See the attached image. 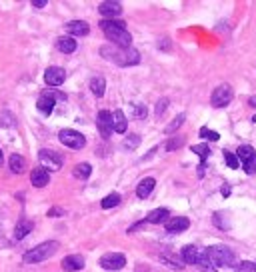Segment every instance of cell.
I'll use <instances>...</instances> for the list:
<instances>
[{
  "mask_svg": "<svg viewBox=\"0 0 256 272\" xmlns=\"http://www.w3.org/2000/svg\"><path fill=\"white\" fill-rule=\"evenodd\" d=\"M188 226H190V220H188V218L176 216V218H170V220L166 222V232H168V234H178V232H184Z\"/></svg>",
  "mask_w": 256,
  "mask_h": 272,
  "instance_id": "5bb4252c",
  "label": "cell"
},
{
  "mask_svg": "<svg viewBox=\"0 0 256 272\" xmlns=\"http://www.w3.org/2000/svg\"><path fill=\"white\" fill-rule=\"evenodd\" d=\"M192 152L198 154L200 160L204 162V160L208 158V154H210V148H208V144H194V146H192Z\"/></svg>",
  "mask_w": 256,
  "mask_h": 272,
  "instance_id": "1f68e13d",
  "label": "cell"
},
{
  "mask_svg": "<svg viewBox=\"0 0 256 272\" xmlns=\"http://www.w3.org/2000/svg\"><path fill=\"white\" fill-rule=\"evenodd\" d=\"M100 30L104 32V36L118 48H130L132 44V36L130 32L126 30V24L122 20H102L100 24Z\"/></svg>",
  "mask_w": 256,
  "mask_h": 272,
  "instance_id": "6da1fadb",
  "label": "cell"
},
{
  "mask_svg": "<svg viewBox=\"0 0 256 272\" xmlns=\"http://www.w3.org/2000/svg\"><path fill=\"white\" fill-rule=\"evenodd\" d=\"M96 126L102 134V138H108L112 134V114L108 110H100L98 112V118H96Z\"/></svg>",
  "mask_w": 256,
  "mask_h": 272,
  "instance_id": "30bf717a",
  "label": "cell"
},
{
  "mask_svg": "<svg viewBox=\"0 0 256 272\" xmlns=\"http://www.w3.org/2000/svg\"><path fill=\"white\" fill-rule=\"evenodd\" d=\"M138 62H140V52L136 48L130 46V48L124 50V66H134Z\"/></svg>",
  "mask_w": 256,
  "mask_h": 272,
  "instance_id": "d4e9b609",
  "label": "cell"
},
{
  "mask_svg": "<svg viewBox=\"0 0 256 272\" xmlns=\"http://www.w3.org/2000/svg\"><path fill=\"white\" fill-rule=\"evenodd\" d=\"M62 214H64L62 208H52V210H48V216H62Z\"/></svg>",
  "mask_w": 256,
  "mask_h": 272,
  "instance_id": "ab89813d",
  "label": "cell"
},
{
  "mask_svg": "<svg viewBox=\"0 0 256 272\" xmlns=\"http://www.w3.org/2000/svg\"><path fill=\"white\" fill-rule=\"evenodd\" d=\"M154 186H156V180L154 178H142L140 182H138V186H136V196L138 198H148L150 194H152V190H154Z\"/></svg>",
  "mask_w": 256,
  "mask_h": 272,
  "instance_id": "2e32d148",
  "label": "cell"
},
{
  "mask_svg": "<svg viewBox=\"0 0 256 272\" xmlns=\"http://www.w3.org/2000/svg\"><path fill=\"white\" fill-rule=\"evenodd\" d=\"M44 80H46L48 86H60V84L66 80V72H64V68H60V66H50V68H46V72H44Z\"/></svg>",
  "mask_w": 256,
  "mask_h": 272,
  "instance_id": "9c48e42d",
  "label": "cell"
},
{
  "mask_svg": "<svg viewBox=\"0 0 256 272\" xmlns=\"http://www.w3.org/2000/svg\"><path fill=\"white\" fill-rule=\"evenodd\" d=\"M100 266L104 270H120V268L126 266V256L120 254V252H106L100 258Z\"/></svg>",
  "mask_w": 256,
  "mask_h": 272,
  "instance_id": "52a82bcc",
  "label": "cell"
},
{
  "mask_svg": "<svg viewBox=\"0 0 256 272\" xmlns=\"http://www.w3.org/2000/svg\"><path fill=\"white\" fill-rule=\"evenodd\" d=\"M212 222H214L218 228H222V230L230 228V224H228V220H224V214H222V212H216L214 218H212Z\"/></svg>",
  "mask_w": 256,
  "mask_h": 272,
  "instance_id": "e575fe53",
  "label": "cell"
},
{
  "mask_svg": "<svg viewBox=\"0 0 256 272\" xmlns=\"http://www.w3.org/2000/svg\"><path fill=\"white\" fill-rule=\"evenodd\" d=\"M90 90H92V94H94L96 98H102V96H104V90H106V80H104V76H94V78L90 80Z\"/></svg>",
  "mask_w": 256,
  "mask_h": 272,
  "instance_id": "603a6c76",
  "label": "cell"
},
{
  "mask_svg": "<svg viewBox=\"0 0 256 272\" xmlns=\"http://www.w3.org/2000/svg\"><path fill=\"white\" fill-rule=\"evenodd\" d=\"M56 48H58L60 52H64V54H72V52L78 48V42H76L72 36H62V38L56 40Z\"/></svg>",
  "mask_w": 256,
  "mask_h": 272,
  "instance_id": "44dd1931",
  "label": "cell"
},
{
  "mask_svg": "<svg viewBox=\"0 0 256 272\" xmlns=\"http://www.w3.org/2000/svg\"><path fill=\"white\" fill-rule=\"evenodd\" d=\"M200 256H202V250H198L196 246L188 244L182 248V262L184 264H198L200 262Z\"/></svg>",
  "mask_w": 256,
  "mask_h": 272,
  "instance_id": "e0dca14e",
  "label": "cell"
},
{
  "mask_svg": "<svg viewBox=\"0 0 256 272\" xmlns=\"http://www.w3.org/2000/svg\"><path fill=\"white\" fill-rule=\"evenodd\" d=\"M8 166L14 174H22L26 170V160L20 156V154H10V160H8Z\"/></svg>",
  "mask_w": 256,
  "mask_h": 272,
  "instance_id": "cb8c5ba5",
  "label": "cell"
},
{
  "mask_svg": "<svg viewBox=\"0 0 256 272\" xmlns=\"http://www.w3.org/2000/svg\"><path fill=\"white\" fill-rule=\"evenodd\" d=\"M166 106H168V98H160L158 104H156V108H154V114L160 118V116L166 112Z\"/></svg>",
  "mask_w": 256,
  "mask_h": 272,
  "instance_id": "d590c367",
  "label": "cell"
},
{
  "mask_svg": "<svg viewBox=\"0 0 256 272\" xmlns=\"http://www.w3.org/2000/svg\"><path fill=\"white\" fill-rule=\"evenodd\" d=\"M256 152H254V148L252 146H248V144H242L238 150H236V156H238V160H242V162H248L252 156H254Z\"/></svg>",
  "mask_w": 256,
  "mask_h": 272,
  "instance_id": "83f0119b",
  "label": "cell"
},
{
  "mask_svg": "<svg viewBox=\"0 0 256 272\" xmlns=\"http://www.w3.org/2000/svg\"><path fill=\"white\" fill-rule=\"evenodd\" d=\"M66 32L72 34V36H86L90 32V28H88V24L84 20H70L66 24Z\"/></svg>",
  "mask_w": 256,
  "mask_h": 272,
  "instance_id": "ac0fdd59",
  "label": "cell"
},
{
  "mask_svg": "<svg viewBox=\"0 0 256 272\" xmlns=\"http://www.w3.org/2000/svg\"><path fill=\"white\" fill-rule=\"evenodd\" d=\"M4 164V156H2V150H0V166Z\"/></svg>",
  "mask_w": 256,
  "mask_h": 272,
  "instance_id": "bcb514c9",
  "label": "cell"
},
{
  "mask_svg": "<svg viewBox=\"0 0 256 272\" xmlns=\"http://www.w3.org/2000/svg\"><path fill=\"white\" fill-rule=\"evenodd\" d=\"M118 204H120V194H118V192H112V194L104 196V198H102V202H100V206H102L104 210L114 208V206H118Z\"/></svg>",
  "mask_w": 256,
  "mask_h": 272,
  "instance_id": "4316f807",
  "label": "cell"
},
{
  "mask_svg": "<svg viewBox=\"0 0 256 272\" xmlns=\"http://www.w3.org/2000/svg\"><path fill=\"white\" fill-rule=\"evenodd\" d=\"M168 220H170V212L166 208H154L146 216V222H150V224H162V222H168Z\"/></svg>",
  "mask_w": 256,
  "mask_h": 272,
  "instance_id": "ffe728a7",
  "label": "cell"
},
{
  "mask_svg": "<svg viewBox=\"0 0 256 272\" xmlns=\"http://www.w3.org/2000/svg\"><path fill=\"white\" fill-rule=\"evenodd\" d=\"M126 128H128V120H126L124 112L122 110H114L112 112V130L118 132V134H124Z\"/></svg>",
  "mask_w": 256,
  "mask_h": 272,
  "instance_id": "d6986e66",
  "label": "cell"
},
{
  "mask_svg": "<svg viewBox=\"0 0 256 272\" xmlns=\"http://www.w3.org/2000/svg\"><path fill=\"white\" fill-rule=\"evenodd\" d=\"M132 108H134V116H136V118H140V120L146 118V114H148L146 106H142V104H132Z\"/></svg>",
  "mask_w": 256,
  "mask_h": 272,
  "instance_id": "8d00e7d4",
  "label": "cell"
},
{
  "mask_svg": "<svg viewBox=\"0 0 256 272\" xmlns=\"http://www.w3.org/2000/svg\"><path fill=\"white\" fill-rule=\"evenodd\" d=\"M58 248H60V244H58L56 240L42 242V244L34 246L32 250H28V252L24 254V262H26V264H36V262H42V260H46V258L54 256Z\"/></svg>",
  "mask_w": 256,
  "mask_h": 272,
  "instance_id": "3957f363",
  "label": "cell"
},
{
  "mask_svg": "<svg viewBox=\"0 0 256 272\" xmlns=\"http://www.w3.org/2000/svg\"><path fill=\"white\" fill-rule=\"evenodd\" d=\"M180 146H184V136H174V138H170L168 142H166V150L168 152H172V150H178Z\"/></svg>",
  "mask_w": 256,
  "mask_h": 272,
  "instance_id": "4dcf8cb0",
  "label": "cell"
},
{
  "mask_svg": "<svg viewBox=\"0 0 256 272\" xmlns=\"http://www.w3.org/2000/svg\"><path fill=\"white\" fill-rule=\"evenodd\" d=\"M224 160H226V164L234 170V168H238V156L236 154H232L230 150H224Z\"/></svg>",
  "mask_w": 256,
  "mask_h": 272,
  "instance_id": "836d02e7",
  "label": "cell"
},
{
  "mask_svg": "<svg viewBox=\"0 0 256 272\" xmlns=\"http://www.w3.org/2000/svg\"><path fill=\"white\" fill-rule=\"evenodd\" d=\"M144 226V220L142 222H138V224H134V226H130V228H128V234H132L134 230H138V228H142Z\"/></svg>",
  "mask_w": 256,
  "mask_h": 272,
  "instance_id": "b9f144b4",
  "label": "cell"
},
{
  "mask_svg": "<svg viewBox=\"0 0 256 272\" xmlns=\"http://www.w3.org/2000/svg\"><path fill=\"white\" fill-rule=\"evenodd\" d=\"M98 12L104 16V20H114L116 16L122 14V4L116 2V0H104V2L98 4Z\"/></svg>",
  "mask_w": 256,
  "mask_h": 272,
  "instance_id": "ba28073f",
  "label": "cell"
},
{
  "mask_svg": "<svg viewBox=\"0 0 256 272\" xmlns=\"http://www.w3.org/2000/svg\"><path fill=\"white\" fill-rule=\"evenodd\" d=\"M58 138H60V142H62L64 146L74 148V150H80V148L86 146V138H84V136H82L80 132L72 130V128H64V130H60Z\"/></svg>",
  "mask_w": 256,
  "mask_h": 272,
  "instance_id": "277c9868",
  "label": "cell"
},
{
  "mask_svg": "<svg viewBox=\"0 0 256 272\" xmlns=\"http://www.w3.org/2000/svg\"><path fill=\"white\" fill-rule=\"evenodd\" d=\"M54 106H56V100H54V96L48 94V92L40 94V98L36 100V108H38V112L44 114V116L52 114V112H54Z\"/></svg>",
  "mask_w": 256,
  "mask_h": 272,
  "instance_id": "7c38bea8",
  "label": "cell"
},
{
  "mask_svg": "<svg viewBox=\"0 0 256 272\" xmlns=\"http://www.w3.org/2000/svg\"><path fill=\"white\" fill-rule=\"evenodd\" d=\"M158 46H162V48H166V50H168V48H170V40H166V38H164V40H162V44H158Z\"/></svg>",
  "mask_w": 256,
  "mask_h": 272,
  "instance_id": "7bdbcfd3",
  "label": "cell"
},
{
  "mask_svg": "<svg viewBox=\"0 0 256 272\" xmlns=\"http://www.w3.org/2000/svg\"><path fill=\"white\" fill-rule=\"evenodd\" d=\"M184 120H186V114H178V116H176V118H174V120L164 128V132H166V134H172L174 130H178V128L184 124Z\"/></svg>",
  "mask_w": 256,
  "mask_h": 272,
  "instance_id": "f1b7e54d",
  "label": "cell"
},
{
  "mask_svg": "<svg viewBox=\"0 0 256 272\" xmlns=\"http://www.w3.org/2000/svg\"><path fill=\"white\" fill-rule=\"evenodd\" d=\"M32 228H34V224H32V220H28V218H20L18 222H16V226H14V240H24L30 232H32Z\"/></svg>",
  "mask_w": 256,
  "mask_h": 272,
  "instance_id": "9a60e30c",
  "label": "cell"
},
{
  "mask_svg": "<svg viewBox=\"0 0 256 272\" xmlns=\"http://www.w3.org/2000/svg\"><path fill=\"white\" fill-rule=\"evenodd\" d=\"M32 6H34V8H44V6H46V0H34Z\"/></svg>",
  "mask_w": 256,
  "mask_h": 272,
  "instance_id": "60d3db41",
  "label": "cell"
},
{
  "mask_svg": "<svg viewBox=\"0 0 256 272\" xmlns=\"http://www.w3.org/2000/svg\"><path fill=\"white\" fill-rule=\"evenodd\" d=\"M60 266L64 272H78L84 268V258L80 254H70L60 262Z\"/></svg>",
  "mask_w": 256,
  "mask_h": 272,
  "instance_id": "4fadbf2b",
  "label": "cell"
},
{
  "mask_svg": "<svg viewBox=\"0 0 256 272\" xmlns=\"http://www.w3.org/2000/svg\"><path fill=\"white\" fill-rule=\"evenodd\" d=\"M160 262L166 264V266L172 268V270H182V268H184V262H182L180 258H176L174 254H170V252H162V254H160Z\"/></svg>",
  "mask_w": 256,
  "mask_h": 272,
  "instance_id": "7402d4cb",
  "label": "cell"
},
{
  "mask_svg": "<svg viewBox=\"0 0 256 272\" xmlns=\"http://www.w3.org/2000/svg\"><path fill=\"white\" fill-rule=\"evenodd\" d=\"M244 172L246 174H256V154L248 162H244Z\"/></svg>",
  "mask_w": 256,
  "mask_h": 272,
  "instance_id": "74e56055",
  "label": "cell"
},
{
  "mask_svg": "<svg viewBox=\"0 0 256 272\" xmlns=\"http://www.w3.org/2000/svg\"><path fill=\"white\" fill-rule=\"evenodd\" d=\"M230 100H232V88L228 84H220L210 96V102L214 108H224L230 104Z\"/></svg>",
  "mask_w": 256,
  "mask_h": 272,
  "instance_id": "8992f818",
  "label": "cell"
},
{
  "mask_svg": "<svg viewBox=\"0 0 256 272\" xmlns=\"http://www.w3.org/2000/svg\"><path fill=\"white\" fill-rule=\"evenodd\" d=\"M200 138H206V140H210V142H216V140L220 138V134L204 126V128H200Z\"/></svg>",
  "mask_w": 256,
  "mask_h": 272,
  "instance_id": "d6a6232c",
  "label": "cell"
},
{
  "mask_svg": "<svg viewBox=\"0 0 256 272\" xmlns=\"http://www.w3.org/2000/svg\"><path fill=\"white\" fill-rule=\"evenodd\" d=\"M238 272H256V264H252V262H240L238 264Z\"/></svg>",
  "mask_w": 256,
  "mask_h": 272,
  "instance_id": "f35d334b",
  "label": "cell"
},
{
  "mask_svg": "<svg viewBox=\"0 0 256 272\" xmlns=\"http://www.w3.org/2000/svg\"><path fill=\"white\" fill-rule=\"evenodd\" d=\"M30 182H32V186H36V188H44V186H48V182H50V172H48L46 168H42V166L32 168V172H30Z\"/></svg>",
  "mask_w": 256,
  "mask_h": 272,
  "instance_id": "8fae6325",
  "label": "cell"
},
{
  "mask_svg": "<svg viewBox=\"0 0 256 272\" xmlns=\"http://www.w3.org/2000/svg\"><path fill=\"white\" fill-rule=\"evenodd\" d=\"M206 256L210 260V266H236V254L228 246H210L206 248Z\"/></svg>",
  "mask_w": 256,
  "mask_h": 272,
  "instance_id": "7a4b0ae2",
  "label": "cell"
},
{
  "mask_svg": "<svg viewBox=\"0 0 256 272\" xmlns=\"http://www.w3.org/2000/svg\"><path fill=\"white\" fill-rule=\"evenodd\" d=\"M138 144H140V136H138V134H130V136H128V138L122 142V148H126V150H134Z\"/></svg>",
  "mask_w": 256,
  "mask_h": 272,
  "instance_id": "f546056e",
  "label": "cell"
},
{
  "mask_svg": "<svg viewBox=\"0 0 256 272\" xmlns=\"http://www.w3.org/2000/svg\"><path fill=\"white\" fill-rule=\"evenodd\" d=\"M90 174H92V166H90L88 162H80V164L74 166V176H76V178H82V180H84V178H88Z\"/></svg>",
  "mask_w": 256,
  "mask_h": 272,
  "instance_id": "484cf974",
  "label": "cell"
},
{
  "mask_svg": "<svg viewBox=\"0 0 256 272\" xmlns=\"http://www.w3.org/2000/svg\"><path fill=\"white\" fill-rule=\"evenodd\" d=\"M222 194H224V196H228V194H230V188H228V184H224V188H222Z\"/></svg>",
  "mask_w": 256,
  "mask_h": 272,
  "instance_id": "ee69618b",
  "label": "cell"
},
{
  "mask_svg": "<svg viewBox=\"0 0 256 272\" xmlns=\"http://www.w3.org/2000/svg\"><path fill=\"white\" fill-rule=\"evenodd\" d=\"M248 104H250V106H254V108H256V96H252V98H250V100H248Z\"/></svg>",
  "mask_w": 256,
  "mask_h": 272,
  "instance_id": "f6af8a7d",
  "label": "cell"
},
{
  "mask_svg": "<svg viewBox=\"0 0 256 272\" xmlns=\"http://www.w3.org/2000/svg\"><path fill=\"white\" fill-rule=\"evenodd\" d=\"M38 160L42 164V168H46L48 172L50 170H60L62 164H64V158L56 152V150H48V148H42L38 152Z\"/></svg>",
  "mask_w": 256,
  "mask_h": 272,
  "instance_id": "5b68a950",
  "label": "cell"
}]
</instances>
